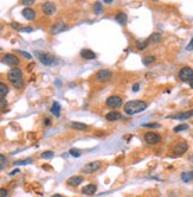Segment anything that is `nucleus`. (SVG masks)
<instances>
[{
    "label": "nucleus",
    "instance_id": "1",
    "mask_svg": "<svg viewBox=\"0 0 193 197\" xmlns=\"http://www.w3.org/2000/svg\"><path fill=\"white\" fill-rule=\"evenodd\" d=\"M146 108H147V103L145 101H142V100H133V101H128L125 105L123 110L128 115H134V114L143 112Z\"/></svg>",
    "mask_w": 193,
    "mask_h": 197
},
{
    "label": "nucleus",
    "instance_id": "2",
    "mask_svg": "<svg viewBox=\"0 0 193 197\" xmlns=\"http://www.w3.org/2000/svg\"><path fill=\"white\" fill-rule=\"evenodd\" d=\"M7 78L9 81L13 84L14 88H23L24 82H23V71L19 68H13L9 71L7 74Z\"/></svg>",
    "mask_w": 193,
    "mask_h": 197
},
{
    "label": "nucleus",
    "instance_id": "3",
    "mask_svg": "<svg viewBox=\"0 0 193 197\" xmlns=\"http://www.w3.org/2000/svg\"><path fill=\"white\" fill-rule=\"evenodd\" d=\"M37 58L45 66H54L57 64V59L52 55L47 54V52H40V51H36Z\"/></svg>",
    "mask_w": 193,
    "mask_h": 197
},
{
    "label": "nucleus",
    "instance_id": "4",
    "mask_svg": "<svg viewBox=\"0 0 193 197\" xmlns=\"http://www.w3.org/2000/svg\"><path fill=\"white\" fill-rule=\"evenodd\" d=\"M1 62H2L4 64H6V66H14V68L20 63L19 58H18L16 55H13V54H6V55H4L2 56V58H1Z\"/></svg>",
    "mask_w": 193,
    "mask_h": 197
},
{
    "label": "nucleus",
    "instance_id": "5",
    "mask_svg": "<svg viewBox=\"0 0 193 197\" xmlns=\"http://www.w3.org/2000/svg\"><path fill=\"white\" fill-rule=\"evenodd\" d=\"M179 78L184 82H190L193 78V69L190 66H184L179 71Z\"/></svg>",
    "mask_w": 193,
    "mask_h": 197
},
{
    "label": "nucleus",
    "instance_id": "6",
    "mask_svg": "<svg viewBox=\"0 0 193 197\" xmlns=\"http://www.w3.org/2000/svg\"><path fill=\"white\" fill-rule=\"evenodd\" d=\"M106 103L110 108H118V107L122 106V98L118 96V95H111L107 99Z\"/></svg>",
    "mask_w": 193,
    "mask_h": 197
},
{
    "label": "nucleus",
    "instance_id": "7",
    "mask_svg": "<svg viewBox=\"0 0 193 197\" xmlns=\"http://www.w3.org/2000/svg\"><path fill=\"white\" fill-rule=\"evenodd\" d=\"M100 167H101V163L100 162H97V160L96 162H91V163H88V164H86L82 167V172L90 175V174H94L95 171H97Z\"/></svg>",
    "mask_w": 193,
    "mask_h": 197
},
{
    "label": "nucleus",
    "instance_id": "8",
    "mask_svg": "<svg viewBox=\"0 0 193 197\" xmlns=\"http://www.w3.org/2000/svg\"><path fill=\"white\" fill-rule=\"evenodd\" d=\"M145 141L147 142L148 145H154V144H158L161 141V137L158 133H154V132H147L145 134Z\"/></svg>",
    "mask_w": 193,
    "mask_h": 197
},
{
    "label": "nucleus",
    "instance_id": "9",
    "mask_svg": "<svg viewBox=\"0 0 193 197\" xmlns=\"http://www.w3.org/2000/svg\"><path fill=\"white\" fill-rule=\"evenodd\" d=\"M42 11L46 16H52L56 13V5L51 1H46L42 5Z\"/></svg>",
    "mask_w": 193,
    "mask_h": 197
},
{
    "label": "nucleus",
    "instance_id": "10",
    "mask_svg": "<svg viewBox=\"0 0 193 197\" xmlns=\"http://www.w3.org/2000/svg\"><path fill=\"white\" fill-rule=\"evenodd\" d=\"M187 150H188V145H187L186 142H184V141L178 142V144H175L174 147H173V153L175 154V156H182Z\"/></svg>",
    "mask_w": 193,
    "mask_h": 197
},
{
    "label": "nucleus",
    "instance_id": "11",
    "mask_svg": "<svg viewBox=\"0 0 193 197\" xmlns=\"http://www.w3.org/2000/svg\"><path fill=\"white\" fill-rule=\"evenodd\" d=\"M110 77H111V73L109 70H100L96 75H95V78H96L98 82H106Z\"/></svg>",
    "mask_w": 193,
    "mask_h": 197
},
{
    "label": "nucleus",
    "instance_id": "12",
    "mask_svg": "<svg viewBox=\"0 0 193 197\" xmlns=\"http://www.w3.org/2000/svg\"><path fill=\"white\" fill-rule=\"evenodd\" d=\"M193 116V109L187 110V112H182L179 114H175V115H170L168 118L171 119H177V120H186V119H190Z\"/></svg>",
    "mask_w": 193,
    "mask_h": 197
},
{
    "label": "nucleus",
    "instance_id": "13",
    "mask_svg": "<svg viewBox=\"0 0 193 197\" xmlns=\"http://www.w3.org/2000/svg\"><path fill=\"white\" fill-rule=\"evenodd\" d=\"M65 29H68V26L65 25L63 22H57L56 24H54L52 26H51V29H50V31H51V33H59L62 32V31H64Z\"/></svg>",
    "mask_w": 193,
    "mask_h": 197
},
{
    "label": "nucleus",
    "instance_id": "14",
    "mask_svg": "<svg viewBox=\"0 0 193 197\" xmlns=\"http://www.w3.org/2000/svg\"><path fill=\"white\" fill-rule=\"evenodd\" d=\"M82 182H83L82 176H72L66 181V184L69 186H78Z\"/></svg>",
    "mask_w": 193,
    "mask_h": 197
},
{
    "label": "nucleus",
    "instance_id": "15",
    "mask_svg": "<svg viewBox=\"0 0 193 197\" xmlns=\"http://www.w3.org/2000/svg\"><path fill=\"white\" fill-rule=\"evenodd\" d=\"M96 191H97V186L95 184H88L84 188H82V194L83 195H88V196L95 195Z\"/></svg>",
    "mask_w": 193,
    "mask_h": 197
},
{
    "label": "nucleus",
    "instance_id": "16",
    "mask_svg": "<svg viewBox=\"0 0 193 197\" xmlns=\"http://www.w3.org/2000/svg\"><path fill=\"white\" fill-rule=\"evenodd\" d=\"M23 16L25 17V19H27V20H33L34 18H36V11L31 9V7H26V9H24L23 10Z\"/></svg>",
    "mask_w": 193,
    "mask_h": 197
},
{
    "label": "nucleus",
    "instance_id": "17",
    "mask_svg": "<svg viewBox=\"0 0 193 197\" xmlns=\"http://www.w3.org/2000/svg\"><path fill=\"white\" fill-rule=\"evenodd\" d=\"M81 56H82V58H84V59H95V58H96L95 52H93V51L89 50V49H83V50H81Z\"/></svg>",
    "mask_w": 193,
    "mask_h": 197
},
{
    "label": "nucleus",
    "instance_id": "18",
    "mask_svg": "<svg viewBox=\"0 0 193 197\" xmlns=\"http://www.w3.org/2000/svg\"><path fill=\"white\" fill-rule=\"evenodd\" d=\"M121 118H122L121 113H118L116 110H113V112L108 113L107 115H106V119H107L108 121H118V120H120Z\"/></svg>",
    "mask_w": 193,
    "mask_h": 197
},
{
    "label": "nucleus",
    "instance_id": "19",
    "mask_svg": "<svg viewBox=\"0 0 193 197\" xmlns=\"http://www.w3.org/2000/svg\"><path fill=\"white\" fill-rule=\"evenodd\" d=\"M70 127L74 128V130H78V131H84V130L88 128V126H86V124H83V122H77V121H72V122L70 124Z\"/></svg>",
    "mask_w": 193,
    "mask_h": 197
},
{
    "label": "nucleus",
    "instance_id": "20",
    "mask_svg": "<svg viewBox=\"0 0 193 197\" xmlns=\"http://www.w3.org/2000/svg\"><path fill=\"white\" fill-rule=\"evenodd\" d=\"M51 113L54 114L56 118H59V115H61V105H59V102H54L52 103Z\"/></svg>",
    "mask_w": 193,
    "mask_h": 197
},
{
    "label": "nucleus",
    "instance_id": "21",
    "mask_svg": "<svg viewBox=\"0 0 193 197\" xmlns=\"http://www.w3.org/2000/svg\"><path fill=\"white\" fill-rule=\"evenodd\" d=\"M115 20H116L118 24H121V25H125V24L127 23V14L123 13V12H120L118 14H116Z\"/></svg>",
    "mask_w": 193,
    "mask_h": 197
},
{
    "label": "nucleus",
    "instance_id": "22",
    "mask_svg": "<svg viewBox=\"0 0 193 197\" xmlns=\"http://www.w3.org/2000/svg\"><path fill=\"white\" fill-rule=\"evenodd\" d=\"M9 94V87L6 83L0 82V99H5V96Z\"/></svg>",
    "mask_w": 193,
    "mask_h": 197
},
{
    "label": "nucleus",
    "instance_id": "23",
    "mask_svg": "<svg viewBox=\"0 0 193 197\" xmlns=\"http://www.w3.org/2000/svg\"><path fill=\"white\" fill-rule=\"evenodd\" d=\"M181 179H182V182H185V183H190L191 181H193V171L184 172L181 175Z\"/></svg>",
    "mask_w": 193,
    "mask_h": 197
},
{
    "label": "nucleus",
    "instance_id": "24",
    "mask_svg": "<svg viewBox=\"0 0 193 197\" xmlns=\"http://www.w3.org/2000/svg\"><path fill=\"white\" fill-rule=\"evenodd\" d=\"M160 39H161V34L158 32H155V33H153L147 41H148V43H149V42L150 43H158Z\"/></svg>",
    "mask_w": 193,
    "mask_h": 197
},
{
    "label": "nucleus",
    "instance_id": "25",
    "mask_svg": "<svg viewBox=\"0 0 193 197\" xmlns=\"http://www.w3.org/2000/svg\"><path fill=\"white\" fill-rule=\"evenodd\" d=\"M155 56H147V57H145L143 59H142V63L145 64V66H149L152 63H154L155 62Z\"/></svg>",
    "mask_w": 193,
    "mask_h": 197
},
{
    "label": "nucleus",
    "instance_id": "26",
    "mask_svg": "<svg viewBox=\"0 0 193 197\" xmlns=\"http://www.w3.org/2000/svg\"><path fill=\"white\" fill-rule=\"evenodd\" d=\"M147 45H148V41H147V39H146V41H138V42H136V48H138L139 50L146 49Z\"/></svg>",
    "mask_w": 193,
    "mask_h": 197
},
{
    "label": "nucleus",
    "instance_id": "27",
    "mask_svg": "<svg viewBox=\"0 0 193 197\" xmlns=\"http://www.w3.org/2000/svg\"><path fill=\"white\" fill-rule=\"evenodd\" d=\"M32 163V159L31 158H26V159H23V160H17L14 162V165H29Z\"/></svg>",
    "mask_w": 193,
    "mask_h": 197
},
{
    "label": "nucleus",
    "instance_id": "28",
    "mask_svg": "<svg viewBox=\"0 0 193 197\" xmlns=\"http://www.w3.org/2000/svg\"><path fill=\"white\" fill-rule=\"evenodd\" d=\"M6 163H7V158H6V156L0 154V171L6 166Z\"/></svg>",
    "mask_w": 193,
    "mask_h": 197
},
{
    "label": "nucleus",
    "instance_id": "29",
    "mask_svg": "<svg viewBox=\"0 0 193 197\" xmlns=\"http://www.w3.org/2000/svg\"><path fill=\"white\" fill-rule=\"evenodd\" d=\"M54 153L52 151H44L43 153H42V158L43 159H51V158H54Z\"/></svg>",
    "mask_w": 193,
    "mask_h": 197
},
{
    "label": "nucleus",
    "instance_id": "30",
    "mask_svg": "<svg viewBox=\"0 0 193 197\" xmlns=\"http://www.w3.org/2000/svg\"><path fill=\"white\" fill-rule=\"evenodd\" d=\"M94 10H95V13L96 14H101L102 13V6H101V1H97L94 5Z\"/></svg>",
    "mask_w": 193,
    "mask_h": 197
},
{
    "label": "nucleus",
    "instance_id": "31",
    "mask_svg": "<svg viewBox=\"0 0 193 197\" xmlns=\"http://www.w3.org/2000/svg\"><path fill=\"white\" fill-rule=\"evenodd\" d=\"M187 128H188V125H186V124H181V125H179V126H177V127H174V132L186 131Z\"/></svg>",
    "mask_w": 193,
    "mask_h": 197
},
{
    "label": "nucleus",
    "instance_id": "32",
    "mask_svg": "<svg viewBox=\"0 0 193 197\" xmlns=\"http://www.w3.org/2000/svg\"><path fill=\"white\" fill-rule=\"evenodd\" d=\"M7 105H9V102L6 101V99H0V113L2 110H5V108L7 107Z\"/></svg>",
    "mask_w": 193,
    "mask_h": 197
},
{
    "label": "nucleus",
    "instance_id": "33",
    "mask_svg": "<svg viewBox=\"0 0 193 197\" xmlns=\"http://www.w3.org/2000/svg\"><path fill=\"white\" fill-rule=\"evenodd\" d=\"M69 153L71 154V156H72V157H75V158H78V157H79V156H81V151H79V150H78V149H71V150H70V152H69Z\"/></svg>",
    "mask_w": 193,
    "mask_h": 197
},
{
    "label": "nucleus",
    "instance_id": "34",
    "mask_svg": "<svg viewBox=\"0 0 193 197\" xmlns=\"http://www.w3.org/2000/svg\"><path fill=\"white\" fill-rule=\"evenodd\" d=\"M143 127H148V128H158V127H160V125H159V124H156V122H152V124H145V125H143Z\"/></svg>",
    "mask_w": 193,
    "mask_h": 197
},
{
    "label": "nucleus",
    "instance_id": "35",
    "mask_svg": "<svg viewBox=\"0 0 193 197\" xmlns=\"http://www.w3.org/2000/svg\"><path fill=\"white\" fill-rule=\"evenodd\" d=\"M7 195H9L7 189H5V188H0V197H7Z\"/></svg>",
    "mask_w": 193,
    "mask_h": 197
},
{
    "label": "nucleus",
    "instance_id": "36",
    "mask_svg": "<svg viewBox=\"0 0 193 197\" xmlns=\"http://www.w3.org/2000/svg\"><path fill=\"white\" fill-rule=\"evenodd\" d=\"M18 51H19V54H22V55L24 56V57H26L27 59H31V58H32V56L30 55L29 52H26V51H23V50H18Z\"/></svg>",
    "mask_w": 193,
    "mask_h": 197
},
{
    "label": "nucleus",
    "instance_id": "37",
    "mask_svg": "<svg viewBox=\"0 0 193 197\" xmlns=\"http://www.w3.org/2000/svg\"><path fill=\"white\" fill-rule=\"evenodd\" d=\"M11 26L13 27V29H16V30H19V31L22 30V26H20V25L18 24V23H12Z\"/></svg>",
    "mask_w": 193,
    "mask_h": 197
},
{
    "label": "nucleus",
    "instance_id": "38",
    "mask_svg": "<svg viewBox=\"0 0 193 197\" xmlns=\"http://www.w3.org/2000/svg\"><path fill=\"white\" fill-rule=\"evenodd\" d=\"M186 50H187V51H192L193 50V38L191 39V42L188 43V45L186 46Z\"/></svg>",
    "mask_w": 193,
    "mask_h": 197
},
{
    "label": "nucleus",
    "instance_id": "39",
    "mask_svg": "<svg viewBox=\"0 0 193 197\" xmlns=\"http://www.w3.org/2000/svg\"><path fill=\"white\" fill-rule=\"evenodd\" d=\"M34 2H36L34 0H22V4H24V5H32Z\"/></svg>",
    "mask_w": 193,
    "mask_h": 197
},
{
    "label": "nucleus",
    "instance_id": "40",
    "mask_svg": "<svg viewBox=\"0 0 193 197\" xmlns=\"http://www.w3.org/2000/svg\"><path fill=\"white\" fill-rule=\"evenodd\" d=\"M20 31H22V32H32L33 31V29L32 27H22V30H20Z\"/></svg>",
    "mask_w": 193,
    "mask_h": 197
},
{
    "label": "nucleus",
    "instance_id": "41",
    "mask_svg": "<svg viewBox=\"0 0 193 197\" xmlns=\"http://www.w3.org/2000/svg\"><path fill=\"white\" fill-rule=\"evenodd\" d=\"M132 89H133V91H139L140 84H139V83H135V84L133 86V88H132Z\"/></svg>",
    "mask_w": 193,
    "mask_h": 197
},
{
    "label": "nucleus",
    "instance_id": "42",
    "mask_svg": "<svg viewBox=\"0 0 193 197\" xmlns=\"http://www.w3.org/2000/svg\"><path fill=\"white\" fill-rule=\"evenodd\" d=\"M17 174H19V169H16V170L11 171V172H10V176H14V175H17Z\"/></svg>",
    "mask_w": 193,
    "mask_h": 197
},
{
    "label": "nucleus",
    "instance_id": "43",
    "mask_svg": "<svg viewBox=\"0 0 193 197\" xmlns=\"http://www.w3.org/2000/svg\"><path fill=\"white\" fill-rule=\"evenodd\" d=\"M44 124H45L46 126H49V125H50V120H49V119H45V120H44Z\"/></svg>",
    "mask_w": 193,
    "mask_h": 197
},
{
    "label": "nucleus",
    "instance_id": "44",
    "mask_svg": "<svg viewBox=\"0 0 193 197\" xmlns=\"http://www.w3.org/2000/svg\"><path fill=\"white\" fill-rule=\"evenodd\" d=\"M102 2H106V4H111V2H114L113 0H104V1H102Z\"/></svg>",
    "mask_w": 193,
    "mask_h": 197
},
{
    "label": "nucleus",
    "instance_id": "45",
    "mask_svg": "<svg viewBox=\"0 0 193 197\" xmlns=\"http://www.w3.org/2000/svg\"><path fill=\"white\" fill-rule=\"evenodd\" d=\"M188 83H190V87H191V88L193 89V78L191 80V81H190V82H188Z\"/></svg>",
    "mask_w": 193,
    "mask_h": 197
},
{
    "label": "nucleus",
    "instance_id": "46",
    "mask_svg": "<svg viewBox=\"0 0 193 197\" xmlns=\"http://www.w3.org/2000/svg\"><path fill=\"white\" fill-rule=\"evenodd\" d=\"M51 197H63L62 195H59V194H54V195H52Z\"/></svg>",
    "mask_w": 193,
    "mask_h": 197
},
{
    "label": "nucleus",
    "instance_id": "47",
    "mask_svg": "<svg viewBox=\"0 0 193 197\" xmlns=\"http://www.w3.org/2000/svg\"><path fill=\"white\" fill-rule=\"evenodd\" d=\"M191 160H192V162H193V156H192V157H191Z\"/></svg>",
    "mask_w": 193,
    "mask_h": 197
}]
</instances>
